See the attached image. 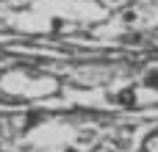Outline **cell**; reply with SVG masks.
Listing matches in <instances>:
<instances>
[{
	"mask_svg": "<svg viewBox=\"0 0 158 152\" xmlns=\"http://www.w3.org/2000/svg\"><path fill=\"white\" fill-rule=\"evenodd\" d=\"M119 102H125V105H133V91H122V94H119Z\"/></svg>",
	"mask_w": 158,
	"mask_h": 152,
	"instance_id": "obj_3",
	"label": "cell"
},
{
	"mask_svg": "<svg viewBox=\"0 0 158 152\" xmlns=\"http://www.w3.org/2000/svg\"><path fill=\"white\" fill-rule=\"evenodd\" d=\"M144 83H147L150 89H158V69H156V72H150V75L144 78Z\"/></svg>",
	"mask_w": 158,
	"mask_h": 152,
	"instance_id": "obj_2",
	"label": "cell"
},
{
	"mask_svg": "<svg viewBox=\"0 0 158 152\" xmlns=\"http://www.w3.org/2000/svg\"><path fill=\"white\" fill-rule=\"evenodd\" d=\"M144 152H158V133H153V136L144 141Z\"/></svg>",
	"mask_w": 158,
	"mask_h": 152,
	"instance_id": "obj_1",
	"label": "cell"
}]
</instances>
